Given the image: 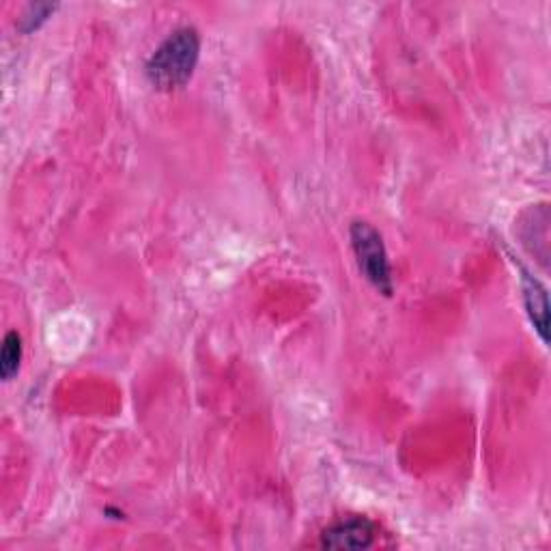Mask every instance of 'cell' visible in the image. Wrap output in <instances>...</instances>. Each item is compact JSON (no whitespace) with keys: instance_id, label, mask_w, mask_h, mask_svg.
<instances>
[{"instance_id":"5b68a950","label":"cell","mask_w":551,"mask_h":551,"mask_svg":"<svg viewBox=\"0 0 551 551\" xmlns=\"http://www.w3.org/2000/svg\"><path fill=\"white\" fill-rule=\"evenodd\" d=\"M22 362V338L18 332H9L0 349V377L9 381L13 375H18Z\"/></svg>"},{"instance_id":"3957f363","label":"cell","mask_w":551,"mask_h":551,"mask_svg":"<svg viewBox=\"0 0 551 551\" xmlns=\"http://www.w3.org/2000/svg\"><path fill=\"white\" fill-rule=\"evenodd\" d=\"M375 541V526L364 517H351L330 526L321 534V547L328 549H366Z\"/></svg>"},{"instance_id":"7a4b0ae2","label":"cell","mask_w":551,"mask_h":551,"mask_svg":"<svg viewBox=\"0 0 551 551\" xmlns=\"http://www.w3.org/2000/svg\"><path fill=\"white\" fill-rule=\"evenodd\" d=\"M349 235L364 278L369 280L379 293L392 295V270L384 239H381V235L366 222H353Z\"/></svg>"},{"instance_id":"277c9868","label":"cell","mask_w":551,"mask_h":551,"mask_svg":"<svg viewBox=\"0 0 551 551\" xmlns=\"http://www.w3.org/2000/svg\"><path fill=\"white\" fill-rule=\"evenodd\" d=\"M521 282H524V298H526V308L530 313V319L534 323L536 332L541 334L543 341L547 343V293L543 285L536 278H532L524 267H521Z\"/></svg>"},{"instance_id":"6da1fadb","label":"cell","mask_w":551,"mask_h":551,"mask_svg":"<svg viewBox=\"0 0 551 551\" xmlns=\"http://www.w3.org/2000/svg\"><path fill=\"white\" fill-rule=\"evenodd\" d=\"M201 37L194 26H181L168 35L147 61V78L155 89L173 91L186 84L199 63Z\"/></svg>"},{"instance_id":"8992f818","label":"cell","mask_w":551,"mask_h":551,"mask_svg":"<svg viewBox=\"0 0 551 551\" xmlns=\"http://www.w3.org/2000/svg\"><path fill=\"white\" fill-rule=\"evenodd\" d=\"M56 9V5H44V3H37V5H31L28 7V11L24 13V18H22V28L24 31H35V28L39 24H44L48 18H50V13Z\"/></svg>"}]
</instances>
